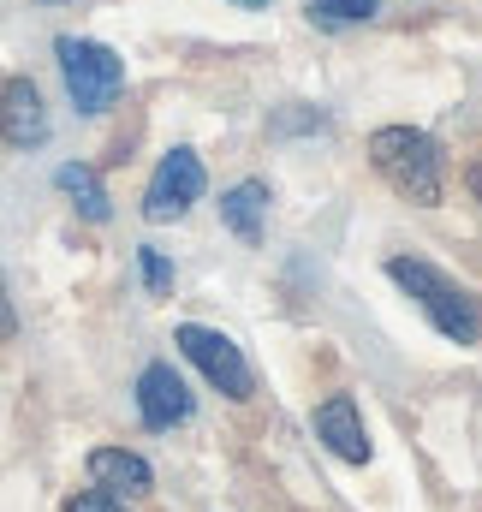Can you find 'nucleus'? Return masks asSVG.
<instances>
[{
	"mask_svg": "<svg viewBox=\"0 0 482 512\" xmlns=\"http://www.w3.org/2000/svg\"><path fill=\"white\" fill-rule=\"evenodd\" d=\"M369 161L375 173L417 209H435L447 197V173H441V149L435 137L417 126H381L369 131Z\"/></svg>",
	"mask_w": 482,
	"mask_h": 512,
	"instance_id": "obj_1",
	"label": "nucleus"
},
{
	"mask_svg": "<svg viewBox=\"0 0 482 512\" xmlns=\"http://www.w3.org/2000/svg\"><path fill=\"white\" fill-rule=\"evenodd\" d=\"M387 280L417 298V310L429 316L435 334H447V340H459V346H477L482 340V298H471L459 280H447L435 262H423V256H393V262H387Z\"/></svg>",
	"mask_w": 482,
	"mask_h": 512,
	"instance_id": "obj_2",
	"label": "nucleus"
},
{
	"mask_svg": "<svg viewBox=\"0 0 482 512\" xmlns=\"http://www.w3.org/2000/svg\"><path fill=\"white\" fill-rule=\"evenodd\" d=\"M54 60H60V78H66V96L78 114H108L125 90V60L108 42H90V36H60L54 42Z\"/></svg>",
	"mask_w": 482,
	"mask_h": 512,
	"instance_id": "obj_3",
	"label": "nucleus"
},
{
	"mask_svg": "<svg viewBox=\"0 0 482 512\" xmlns=\"http://www.w3.org/2000/svg\"><path fill=\"white\" fill-rule=\"evenodd\" d=\"M173 346L203 370V382L215 387V393H227V399H250V393H256V376H250V364H244V352H239L233 334L203 328V322H179V328H173Z\"/></svg>",
	"mask_w": 482,
	"mask_h": 512,
	"instance_id": "obj_4",
	"label": "nucleus"
},
{
	"mask_svg": "<svg viewBox=\"0 0 482 512\" xmlns=\"http://www.w3.org/2000/svg\"><path fill=\"white\" fill-rule=\"evenodd\" d=\"M203 185H209V173H203V161H197V149H167L161 161H155V173H149V191H143V221H179L197 197H203Z\"/></svg>",
	"mask_w": 482,
	"mask_h": 512,
	"instance_id": "obj_5",
	"label": "nucleus"
},
{
	"mask_svg": "<svg viewBox=\"0 0 482 512\" xmlns=\"http://www.w3.org/2000/svg\"><path fill=\"white\" fill-rule=\"evenodd\" d=\"M191 387L185 376L167 364V358H155V364H143V376H137V417H143V429H155V435H167V429H179L185 417H191Z\"/></svg>",
	"mask_w": 482,
	"mask_h": 512,
	"instance_id": "obj_6",
	"label": "nucleus"
},
{
	"mask_svg": "<svg viewBox=\"0 0 482 512\" xmlns=\"http://www.w3.org/2000/svg\"><path fill=\"white\" fill-rule=\"evenodd\" d=\"M316 441L334 453V459H346V465H369V429H363V411H358V399L352 393H328L322 405H316Z\"/></svg>",
	"mask_w": 482,
	"mask_h": 512,
	"instance_id": "obj_7",
	"label": "nucleus"
},
{
	"mask_svg": "<svg viewBox=\"0 0 482 512\" xmlns=\"http://www.w3.org/2000/svg\"><path fill=\"white\" fill-rule=\"evenodd\" d=\"M0 143H12V149L48 143V108L30 78H6V90H0Z\"/></svg>",
	"mask_w": 482,
	"mask_h": 512,
	"instance_id": "obj_8",
	"label": "nucleus"
},
{
	"mask_svg": "<svg viewBox=\"0 0 482 512\" xmlns=\"http://www.w3.org/2000/svg\"><path fill=\"white\" fill-rule=\"evenodd\" d=\"M84 471H90L96 495H114V501H131V495H149V489H155L149 459L131 453V447H96V453L84 459Z\"/></svg>",
	"mask_w": 482,
	"mask_h": 512,
	"instance_id": "obj_9",
	"label": "nucleus"
},
{
	"mask_svg": "<svg viewBox=\"0 0 482 512\" xmlns=\"http://www.w3.org/2000/svg\"><path fill=\"white\" fill-rule=\"evenodd\" d=\"M268 203H274V197H268V185H262V179H239V185H227V191H221V221L239 233L244 245H256V239H262V227H268Z\"/></svg>",
	"mask_w": 482,
	"mask_h": 512,
	"instance_id": "obj_10",
	"label": "nucleus"
},
{
	"mask_svg": "<svg viewBox=\"0 0 482 512\" xmlns=\"http://www.w3.org/2000/svg\"><path fill=\"white\" fill-rule=\"evenodd\" d=\"M54 185H60V191L78 203V215H84V221H96V227H102V221L114 215V203H108V191H102L96 167H84V161H66V167L54 173Z\"/></svg>",
	"mask_w": 482,
	"mask_h": 512,
	"instance_id": "obj_11",
	"label": "nucleus"
},
{
	"mask_svg": "<svg viewBox=\"0 0 482 512\" xmlns=\"http://www.w3.org/2000/svg\"><path fill=\"white\" fill-rule=\"evenodd\" d=\"M375 12H381V0H310V18H322V24H363Z\"/></svg>",
	"mask_w": 482,
	"mask_h": 512,
	"instance_id": "obj_12",
	"label": "nucleus"
},
{
	"mask_svg": "<svg viewBox=\"0 0 482 512\" xmlns=\"http://www.w3.org/2000/svg\"><path fill=\"white\" fill-rule=\"evenodd\" d=\"M137 262H143V286H149L155 298H161V292H173V262L155 251V245H143V251H137Z\"/></svg>",
	"mask_w": 482,
	"mask_h": 512,
	"instance_id": "obj_13",
	"label": "nucleus"
},
{
	"mask_svg": "<svg viewBox=\"0 0 482 512\" xmlns=\"http://www.w3.org/2000/svg\"><path fill=\"white\" fill-rule=\"evenodd\" d=\"M66 512H125V501H114V495H96V489H90V495H72V501H66Z\"/></svg>",
	"mask_w": 482,
	"mask_h": 512,
	"instance_id": "obj_14",
	"label": "nucleus"
},
{
	"mask_svg": "<svg viewBox=\"0 0 482 512\" xmlns=\"http://www.w3.org/2000/svg\"><path fill=\"white\" fill-rule=\"evenodd\" d=\"M18 334V316H12V298H6V274H0V340Z\"/></svg>",
	"mask_w": 482,
	"mask_h": 512,
	"instance_id": "obj_15",
	"label": "nucleus"
},
{
	"mask_svg": "<svg viewBox=\"0 0 482 512\" xmlns=\"http://www.w3.org/2000/svg\"><path fill=\"white\" fill-rule=\"evenodd\" d=\"M239 6H268V0H239Z\"/></svg>",
	"mask_w": 482,
	"mask_h": 512,
	"instance_id": "obj_16",
	"label": "nucleus"
}]
</instances>
